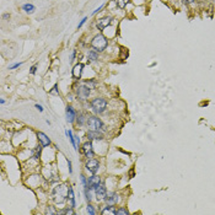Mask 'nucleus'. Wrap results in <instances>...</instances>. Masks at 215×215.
I'll return each mask as SVG.
<instances>
[{
	"instance_id": "obj_33",
	"label": "nucleus",
	"mask_w": 215,
	"mask_h": 215,
	"mask_svg": "<svg viewBox=\"0 0 215 215\" xmlns=\"http://www.w3.org/2000/svg\"><path fill=\"white\" fill-rule=\"evenodd\" d=\"M81 182H82L84 187H86V186H87V181H86V177H85L84 175H81Z\"/></svg>"
},
{
	"instance_id": "obj_40",
	"label": "nucleus",
	"mask_w": 215,
	"mask_h": 215,
	"mask_svg": "<svg viewBox=\"0 0 215 215\" xmlns=\"http://www.w3.org/2000/svg\"><path fill=\"white\" fill-rule=\"evenodd\" d=\"M74 59H75V50L72 52V59H70V62H74Z\"/></svg>"
},
{
	"instance_id": "obj_4",
	"label": "nucleus",
	"mask_w": 215,
	"mask_h": 215,
	"mask_svg": "<svg viewBox=\"0 0 215 215\" xmlns=\"http://www.w3.org/2000/svg\"><path fill=\"white\" fill-rule=\"evenodd\" d=\"M86 125H87L89 130H101L103 128V122L97 116H90V117H87Z\"/></svg>"
},
{
	"instance_id": "obj_27",
	"label": "nucleus",
	"mask_w": 215,
	"mask_h": 215,
	"mask_svg": "<svg viewBox=\"0 0 215 215\" xmlns=\"http://www.w3.org/2000/svg\"><path fill=\"white\" fill-rule=\"evenodd\" d=\"M127 215V214H129V212L125 209V208H118L117 209V213H116V215Z\"/></svg>"
},
{
	"instance_id": "obj_22",
	"label": "nucleus",
	"mask_w": 215,
	"mask_h": 215,
	"mask_svg": "<svg viewBox=\"0 0 215 215\" xmlns=\"http://www.w3.org/2000/svg\"><path fill=\"white\" fill-rule=\"evenodd\" d=\"M130 0H114L116 5L119 7V9H124L127 6V4H129Z\"/></svg>"
},
{
	"instance_id": "obj_20",
	"label": "nucleus",
	"mask_w": 215,
	"mask_h": 215,
	"mask_svg": "<svg viewBox=\"0 0 215 215\" xmlns=\"http://www.w3.org/2000/svg\"><path fill=\"white\" fill-rule=\"evenodd\" d=\"M86 121H87V118H86V116H85L84 113H80V114H77L76 122H77V124H79V125H84V124L86 123Z\"/></svg>"
},
{
	"instance_id": "obj_30",
	"label": "nucleus",
	"mask_w": 215,
	"mask_h": 215,
	"mask_svg": "<svg viewBox=\"0 0 215 215\" xmlns=\"http://www.w3.org/2000/svg\"><path fill=\"white\" fill-rule=\"evenodd\" d=\"M57 89H58V86H57V85H54V87H53V90L50 91V94H52V95H58V94H59V91H58Z\"/></svg>"
},
{
	"instance_id": "obj_12",
	"label": "nucleus",
	"mask_w": 215,
	"mask_h": 215,
	"mask_svg": "<svg viewBox=\"0 0 215 215\" xmlns=\"http://www.w3.org/2000/svg\"><path fill=\"white\" fill-rule=\"evenodd\" d=\"M95 193H96V195H97V199L102 200V199L106 197V194H107V188H106V186H105L103 183H101V184L95 189Z\"/></svg>"
},
{
	"instance_id": "obj_10",
	"label": "nucleus",
	"mask_w": 215,
	"mask_h": 215,
	"mask_svg": "<svg viewBox=\"0 0 215 215\" xmlns=\"http://www.w3.org/2000/svg\"><path fill=\"white\" fill-rule=\"evenodd\" d=\"M103 200L107 203V204H111V205H114L119 202V195L114 192H111V193H107L106 197L103 198Z\"/></svg>"
},
{
	"instance_id": "obj_18",
	"label": "nucleus",
	"mask_w": 215,
	"mask_h": 215,
	"mask_svg": "<svg viewBox=\"0 0 215 215\" xmlns=\"http://www.w3.org/2000/svg\"><path fill=\"white\" fill-rule=\"evenodd\" d=\"M65 134L69 137V140H70V143H72V147H74V150H77V146H76V142H75V135L72 134V130H67L65 132Z\"/></svg>"
},
{
	"instance_id": "obj_29",
	"label": "nucleus",
	"mask_w": 215,
	"mask_h": 215,
	"mask_svg": "<svg viewBox=\"0 0 215 215\" xmlns=\"http://www.w3.org/2000/svg\"><path fill=\"white\" fill-rule=\"evenodd\" d=\"M85 84H86L90 89H94V87L96 86V81H95V80H87V81H85Z\"/></svg>"
},
{
	"instance_id": "obj_23",
	"label": "nucleus",
	"mask_w": 215,
	"mask_h": 215,
	"mask_svg": "<svg viewBox=\"0 0 215 215\" xmlns=\"http://www.w3.org/2000/svg\"><path fill=\"white\" fill-rule=\"evenodd\" d=\"M43 147H44V146H43L42 144H38V145L36 146V149H35V156H33L36 160H38V159H39V156H41V152H42V149H43Z\"/></svg>"
},
{
	"instance_id": "obj_2",
	"label": "nucleus",
	"mask_w": 215,
	"mask_h": 215,
	"mask_svg": "<svg viewBox=\"0 0 215 215\" xmlns=\"http://www.w3.org/2000/svg\"><path fill=\"white\" fill-rule=\"evenodd\" d=\"M108 44L107 38L103 35H97L94 37V39L91 41V47L96 50V52H103L106 49Z\"/></svg>"
},
{
	"instance_id": "obj_39",
	"label": "nucleus",
	"mask_w": 215,
	"mask_h": 215,
	"mask_svg": "<svg viewBox=\"0 0 215 215\" xmlns=\"http://www.w3.org/2000/svg\"><path fill=\"white\" fill-rule=\"evenodd\" d=\"M193 1H194V0H183L184 4H189V2H193Z\"/></svg>"
},
{
	"instance_id": "obj_26",
	"label": "nucleus",
	"mask_w": 215,
	"mask_h": 215,
	"mask_svg": "<svg viewBox=\"0 0 215 215\" xmlns=\"http://www.w3.org/2000/svg\"><path fill=\"white\" fill-rule=\"evenodd\" d=\"M86 210H87V214H90V215H95V214H96V210H95V208H94L91 204H87Z\"/></svg>"
},
{
	"instance_id": "obj_16",
	"label": "nucleus",
	"mask_w": 215,
	"mask_h": 215,
	"mask_svg": "<svg viewBox=\"0 0 215 215\" xmlns=\"http://www.w3.org/2000/svg\"><path fill=\"white\" fill-rule=\"evenodd\" d=\"M68 199H69V205L72 207V208H75V194H74V189H72V187H68Z\"/></svg>"
},
{
	"instance_id": "obj_28",
	"label": "nucleus",
	"mask_w": 215,
	"mask_h": 215,
	"mask_svg": "<svg viewBox=\"0 0 215 215\" xmlns=\"http://www.w3.org/2000/svg\"><path fill=\"white\" fill-rule=\"evenodd\" d=\"M46 214L50 215V214H58V212H55L54 209H53V207L52 205H48V208H47V210H46Z\"/></svg>"
},
{
	"instance_id": "obj_38",
	"label": "nucleus",
	"mask_w": 215,
	"mask_h": 215,
	"mask_svg": "<svg viewBox=\"0 0 215 215\" xmlns=\"http://www.w3.org/2000/svg\"><path fill=\"white\" fill-rule=\"evenodd\" d=\"M75 142H76V146H77V149H79V144H80V138H79L77 135H75Z\"/></svg>"
},
{
	"instance_id": "obj_25",
	"label": "nucleus",
	"mask_w": 215,
	"mask_h": 215,
	"mask_svg": "<svg viewBox=\"0 0 215 215\" xmlns=\"http://www.w3.org/2000/svg\"><path fill=\"white\" fill-rule=\"evenodd\" d=\"M74 208H72V207H69V208H65L64 210H62L60 212V214H68V215H74L75 214V212L72 210Z\"/></svg>"
},
{
	"instance_id": "obj_36",
	"label": "nucleus",
	"mask_w": 215,
	"mask_h": 215,
	"mask_svg": "<svg viewBox=\"0 0 215 215\" xmlns=\"http://www.w3.org/2000/svg\"><path fill=\"white\" fill-rule=\"evenodd\" d=\"M36 70H37V65H33V67L31 68L30 72H31V74H36Z\"/></svg>"
},
{
	"instance_id": "obj_34",
	"label": "nucleus",
	"mask_w": 215,
	"mask_h": 215,
	"mask_svg": "<svg viewBox=\"0 0 215 215\" xmlns=\"http://www.w3.org/2000/svg\"><path fill=\"white\" fill-rule=\"evenodd\" d=\"M102 7H103V5H101L100 7H97V9H96V10H95V11L92 12V15H96V14H97L99 11H101V10H102Z\"/></svg>"
},
{
	"instance_id": "obj_14",
	"label": "nucleus",
	"mask_w": 215,
	"mask_h": 215,
	"mask_svg": "<svg viewBox=\"0 0 215 215\" xmlns=\"http://www.w3.org/2000/svg\"><path fill=\"white\" fill-rule=\"evenodd\" d=\"M87 138H89V140H102L103 135L100 133V130H89Z\"/></svg>"
},
{
	"instance_id": "obj_13",
	"label": "nucleus",
	"mask_w": 215,
	"mask_h": 215,
	"mask_svg": "<svg viewBox=\"0 0 215 215\" xmlns=\"http://www.w3.org/2000/svg\"><path fill=\"white\" fill-rule=\"evenodd\" d=\"M82 69H84V64H81V63H77V64H76V65L72 68V77H74L75 80H79V79L81 77Z\"/></svg>"
},
{
	"instance_id": "obj_19",
	"label": "nucleus",
	"mask_w": 215,
	"mask_h": 215,
	"mask_svg": "<svg viewBox=\"0 0 215 215\" xmlns=\"http://www.w3.org/2000/svg\"><path fill=\"white\" fill-rule=\"evenodd\" d=\"M22 10H25L27 14H33L35 10H36V7H35V5H32V4H25V5L22 6Z\"/></svg>"
},
{
	"instance_id": "obj_32",
	"label": "nucleus",
	"mask_w": 215,
	"mask_h": 215,
	"mask_svg": "<svg viewBox=\"0 0 215 215\" xmlns=\"http://www.w3.org/2000/svg\"><path fill=\"white\" fill-rule=\"evenodd\" d=\"M22 65V63H15V64H12L9 69H16V68H19V67H21Z\"/></svg>"
},
{
	"instance_id": "obj_24",
	"label": "nucleus",
	"mask_w": 215,
	"mask_h": 215,
	"mask_svg": "<svg viewBox=\"0 0 215 215\" xmlns=\"http://www.w3.org/2000/svg\"><path fill=\"white\" fill-rule=\"evenodd\" d=\"M89 59H90L91 62H95V60H97V59H99L97 52H96L95 49H92V50H90V52H89Z\"/></svg>"
},
{
	"instance_id": "obj_21",
	"label": "nucleus",
	"mask_w": 215,
	"mask_h": 215,
	"mask_svg": "<svg viewBox=\"0 0 215 215\" xmlns=\"http://www.w3.org/2000/svg\"><path fill=\"white\" fill-rule=\"evenodd\" d=\"M85 198L87 202H91L92 200V189H90L87 186L85 187Z\"/></svg>"
},
{
	"instance_id": "obj_9",
	"label": "nucleus",
	"mask_w": 215,
	"mask_h": 215,
	"mask_svg": "<svg viewBox=\"0 0 215 215\" xmlns=\"http://www.w3.org/2000/svg\"><path fill=\"white\" fill-rule=\"evenodd\" d=\"M65 116H67V122L74 123L76 121V111L72 106H67L65 108Z\"/></svg>"
},
{
	"instance_id": "obj_1",
	"label": "nucleus",
	"mask_w": 215,
	"mask_h": 215,
	"mask_svg": "<svg viewBox=\"0 0 215 215\" xmlns=\"http://www.w3.org/2000/svg\"><path fill=\"white\" fill-rule=\"evenodd\" d=\"M68 187L65 184H59L53 189L52 199L54 200L55 204H63L68 199Z\"/></svg>"
},
{
	"instance_id": "obj_15",
	"label": "nucleus",
	"mask_w": 215,
	"mask_h": 215,
	"mask_svg": "<svg viewBox=\"0 0 215 215\" xmlns=\"http://www.w3.org/2000/svg\"><path fill=\"white\" fill-rule=\"evenodd\" d=\"M37 139H38V142L42 144L43 146H49L50 145V139L44 133H42V132H37Z\"/></svg>"
},
{
	"instance_id": "obj_7",
	"label": "nucleus",
	"mask_w": 215,
	"mask_h": 215,
	"mask_svg": "<svg viewBox=\"0 0 215 215\" xmlns=\"http://www.w3.org/2000/svg\"><path fill=\"white\" fill-rule=\"evenodd\" d=\"M101 183H102V182H101V178H100L99 176H96V173L92 175L90 178L87 179V187H89L90 189H92V191H95Z\"/></svg>"
},
{
	"instance_id": "obj_11",
	"label": "nucleus",
	"mask_w": 215,
	"mask_h": 215,
	"mask_svg": "<svg viewBox=\"0 0 215 215\" xmlns=\"http://www.w3.org/2000/svg\"><path fill=\"white\" fill-rule=\"evenodd\" d=\"M111 24H112V17H111V16H107V17H102V19L97 20L96 26H97L100 30H103V29H106L107 26H109Z\"/></svg>"
},
{
	"instance_id": "obj_6",
	"label": "nucleus",
	"mask_w": 215,
	"mask_h": 215,
	"mask_svg": "<svg viewBox=\"0 0 215 215\" xmlns=\"http://www.w3.org/2000/svg\"><path fill=\"white\" fill-rule=\"evenodd\" d=\"M76 95H77V97L80 99V100H86L89 96H90V87L84 82L82 85H80V86H77V89H76Z\"/></svg>"
},
{
	"instance_id": "obj_31",
	"label": "nucleus",
	"mask_w": 215,
	"mask_h": 215,
	"mask_svg": "<svg viewBox=\"0 0 215 215\" xmlns=\"http://www.w3.org/2000/svg\"><path fill=\"white\" fill-rule=\"evenodd\" d=\"M86 20H87V17H84V19H82V20L80 21V24L77 25V29H81V27H82V25H84V24L86 22Z\"/></svg>"
},
{
	"instance_id": "obj_5",
	"label": "nucleus",
	"mask_w": 215,
	"mask_h": 215,
	"mask_svg": "<svg viewBox=\"0 0 215 215\" xmlns=\"http://www.w3.org/2000/svg\"><path fill=\"white\" fill-rule=\"evenodd\" d=\"M85 167H86V170H87L90 173L95 175V173H97V171H99V169H100V162H99V160L90 157V159L86 161Z\"/></svg>"
},
{
	"instance_id": "obj_8",
	"label": "nucleus",
	"mask_w": 215,
	"mask_h": 215,
	"mask_svg": "<svg viewBox=\"0 0 215 215\" xmlns=\"http://www.w3.org/2000/svg\"><path fill=\"white\" fill-rule=\"evenodd\" d=\"M81 151L86 157H94V150H92V144L91 142H85L81 146Z\"/></svg>"
},
{
	"instance_id": "obj_37",
	"label": "nucleus",
	"mask_w": 215,
	"mask_h": 215,
	"mask_svg": "<svg viewBox=\"0 0 215 215\" xmlns=\"http://www.w3.org/2000/svg\"><path fill=\"white\" fill-rule=\"evenodd\" d=\"M35 107H36L37 109L39 111V112H43V107H42L41 105H38V103H36V105H35Z\"/></svg>"
},
{
	"instance_id": "obj_35",
	"label": "nucleus",
	"mask_w": 215,
	"mask_h": 215,
	"mask_svg": "<svg viewBox=\"0 0 215 215\" xmlns=\"http://www.w3.org/2000/svg\"><path fill=\"white\" fill-rule=\"evenodd\" d=\"M68 167H69V172L72 173V161L70 160H68Z\"/></svg>"
},
{
	"instance_id": "obj_17",
	"label": "nucleus",
	"mask_w": 215,
	"mask_h": 215,
	"mask_svg": "<svg viewBox=\"0 0 215 215\" xmlns=\"http://www.w3.org/2000/svg\"><path fill=\"white\" fill-rule=\"evenodd\" d=\"M117 213V209H116V207H113V205H111V204H108L107 207L101 212V214L102 215H106V214H109V215H116Z\"/></svg>"
},
{
	"instance_id": "obj_3",
	"label": "nucleus",
	"mask_w": 215,
	"mask_h": 215,
	"mask_svg": "<svg viewBox=\"0 0 215 215\" xmlns=\"http://www.w3.org/2000/svg\"><path fill=\"white\" fill-rule=\"evenodd\" d=\"M90 106H91L92 111H94L96 114H100V113L105 112V109L107 107V101H106L105 99H102V97H96V99H94V100L91 101Z\"/></svg>"
}]
</instances>
